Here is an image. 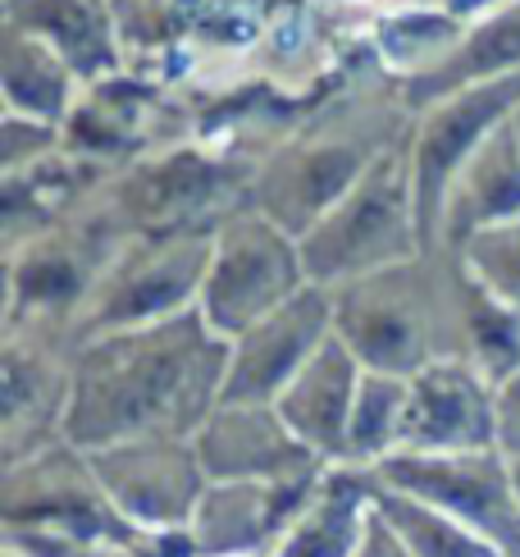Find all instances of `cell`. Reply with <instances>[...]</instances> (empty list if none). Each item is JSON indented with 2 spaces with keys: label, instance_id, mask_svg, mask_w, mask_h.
<instances>
[{
  "label": "cell",
  "instance_id": "obj_1",
  "mask_svg": "<svg viewBox=\"0 0 520 557\" xmlns=\"http://www.w3.org/2000/svg\"><path fill=\"white\" fill-rule=\"evenodd\" d=\"M228 357L233 343L201 311L87 338L74 361L64 444L91 453L151 434L193 438L224 403Z\"/></svg>",
  "mask_w": 520,
  "mask_h": 557
},
{
  "label": "cell",
  "instance_id": "obj_2",
  "mask_svg": "<svg viewBox=\"0 0 520 557\" xmlns=\"http://www.w3.org/2000/svg\"><path fill=\"white\" fill-rule=\"evenodd\" d=\"M411 128L416 110L401 78L388 74L366 41L347 74L301 114V124L256 160L247 201L301 238L357 188L374 160L407 143Z\"/></svg>",
  "mask_w": 520,
  "mask_h": 557
},
{
  "label": "cell",
  "instance_id": "obj_3",
  "mask_svg": "<svg viewBox=\"0 0 520 557\" xmlns=\"http://www.w3.org/2000/svg\"><path fill=\"white\" fill-rule=\"evenodd\" d=\"M329 293L334 334L366 370L411 380L424 366L466 361L470 270L457 247H424Z\"/></svg>",
  "mask_w": 520,
  "mask_h": 557
},
{
  "label": "cell",
  "instance_id": "obj_4",
  "mask_svg": "<svg viewBox=\"0 0 520 557\" xmlns=\"http://www.w3.org/2000/svg\"><path fill=\"white\" fill-rule=\"evenodd\" d=\"M5 557H101L141 540L106 498L83 448L51 444L0 467Z\"/></svg>",
  "mask_w": 520,
  "mask_h": 557
},
{
  "label": "cell",
  "instance_id": "obj_5",
  "mask_svg": "<svg viewBox=\"0 0 520 557\" xmlns=\"http://www.w3.org/2000/svg\"><path fill=\"white\" fill-rule=\"evenodd\" d=\"M251 193V165L220 147L187 137V143L160 147L114 170L91 206L110 220L120 238L137 234H170V228L220 224L238 211Z\"/></svg>",
  "mask_w": 520,
  "mask_h": 557
},
{
  "label": "cell",
  "instance_id": "obj_6",
  "mask_svg": "<svg viewBox=\"0 0 520 557\" xmlns=\"http://www.w3.org/2000/svg\"><path fill=\"white\" fill-rule=\"evenodd\" d=\"M407 143L393 147L384 160H374L357 188L297 238L311 284L343 288L351 278H366L374 270H388L424 251Z\"/></svg>",
  "mask_w": 520,
  "mask_h": 557
},
{
  "label": "cell",
  "instance_id": "obj_7",
  "mask_svg": "<svg viewBox=\"0 0 520 557\" xmlns=\"http://www.w3.org/2000/svg\"><path fill=\"white\" fill-rule=\"evenodd\" d=\"M215 228L220 224H193V228H170V234L124 238L110 265L101 270L91 297L83 301V311L74 315L78 347L101 334L141 330V324H160L183 311H197Z\"/></svg>",
  "mask_w": 520,
  "mask_h": 557
},
{
  "label": "cell",
  "instance_id": "obj_8",
  "mask_svg": "<svg viewBox=\"0 0 520 557\" xmlns=\"http://www.w3.org/2000/svg\"><path fill=\"white\" fill-rule=\"evenodd\" d=\"M306 284H311V274H306V261H301V243L265 211L243 201L215 228L197 311L220 338L233 343L251 324L274 315L278 307H288Z\"/></svg>",
  "mask_w": 520,
  "mask_h": 557
},
{
  "label": "cell",
  "instance_id": "obj_9",
  "mask_svg": "<svg viewBox=\"0 0 520 557\" xmlns=\"http://www.w3.org/2000/svg\"><path fill=\"white\" fill-rule=\"evenodd\" d=\"M120 234L91 206H74L55 224L5 247V324L23 320H64L74 324L83 301L97 288L101 270L120 251Z\"/></svg>",
  "mask_w": 520,
  "mask_h": 557
},
{
  "label": "cell",
  "instance_id": "obj_10",
  "mask_svg": "<svg viewBox=\"0 0 520 557\" xmlns=\"http://www.w3.org/2000/svg\"><path fill=\"white\" fill-rule=\"evenodd\" d=\"M78 334L64 320H23L0 334V467L64 438Z\"/></svg>",
  "mask_w": 520,
  "mask_h": 557
},
{
  "label": "cell",
  "instance_id": "obj_11",
  "mask_svg": "<svg viewBox=\"0 0 520 557\" xmlns=\"http://www.w3.org/2000/svg\"><path fill=\"white\" fill-rule=\"evenodd\" d=\"M520 106V74L447 91L416 114L411 128V183H416V220L420 247H443V201L457 170L498 133Z\"/></svg>",
  "mask_w": 520,
  "mask_h": 557
},
{
  "label": "cell",
  "instance_id": "obj_12",
  "mask_svg": "<svg viewBox=\"0 0 520 557\" xmlns=\"http://www.w3.org/2000/svg\"><path fill=\"white\" fill-rule=\"evenodd\" d=\"M370 471L388 490L438 507V512L488 535L507 557H520V494L511 480V461L498 448H470V453L397 448L384 461H374Z\"/></svg>",
  "mask_w": 520,
  "mask_h": 557
},
{
  "label": "cell",
  "instance_id": "obj_13",
  "mask_svg": "<svg viewBox=\"0 0 520 557\" xmlns=\"http://www.w3.org/2000/svg\"><path fill=\"white\" fill-rule=\"evenodd\" d=\"M106 498L114 503L133 530L141 535H164V530H187L210 475L197 457V444L183 434H151L124 438L110 448L87 453Z\"/></svg>",
  "mask_w": 520,
  "mask_h": 557
},
{
  "label": "cell",
  "instance_id": "obj_14",
  "mask_svg": "<svg viewBox=\"0 0 520 557\" xmlns=\"http://www.w3.org/2000/svg\"><path fill=\"white\" fill-rule=\"evenodd\" d=\"M329 338H334V293L306 284L288 307L233 338L224 403H278V393Z\"/></svg>",
  "mask_w": 520,
  "mask_h": 557
},
{
  "label": "cell",
  "instance_id": "obj_15",
  "mask_svg": "<svg viewBox=\"0 0 520 557\" xmlns=\"http://www.w3.org/2000/svg\"><path fill=\"white\" fill-rule=\"evenodd\" d=\"M324 471L301 480H274V484H260V480L210 484L193 521H187V540H193L197 557H270L278 535L293 525L306 498L315 494Z\"/></svg>",
  "mask_w": 520,
  "mask_h": 557
},
{
  "label": "cell",
  "instance_id": "obj_16",
  "mask_svg": "<svg viewBox=\"0 0 520 557\" xmlns=\"http://www.w3.org/2000/svg\"><path fill=\"white\" fill-rule=\"evenodd\" d=\"M407 453L498 448V388L470 361H438L411 375L401 444Z\"/></svg>",
  "mask_w": 520,
  "mask_h": 557
},
{
  "label": "cell",
  "instance_id": "obj_17",
  "mask_svg": "<svg viewBox=\"0 0 520 557\" xmlns=\"http://www.w3.org/2000/svg\"><path fill=\"white\" fill-rule=\"evenodd\" d=\"M197 457L210 484L224 480H301L324 471L329 461L315 457L301 438L288 430L274 403H220L215 416L193 434Z\"/></svg>",
  "mask_w": 520,
  "mask_h": 557
},
{
  "label": "cell",
  "instance_id": "obj_18",
  "mask_svg": "<svg viewBox=\"0 0 520 557\" xmlns=\"http://www.w3.org/2000/svg\"><path fill=\"white\" fill-rule=\"evenodd\" d=\"M366 366L351 357V347L334 334L320 352L297 370V380L278 393V416L306 448L324 461L347 457V425H351V403H357Z\"/></svg>",
  "mask_w": 520,
  "mask_h": 557
},
{
  "label": "cell",
  "instance_id": "obj_19",
  "mask_svg": "<svg viewBox=\"0 0 520 557\" xmlns=\"http://www.w3.org/2000/svg\"><path fill=\"white\" fill-rule=\"evenodd\" d=\"M374 512V471L357 461H329L324 480L270 557H357Z\"/></svg>",
  "mask_w": 520,
  "mask_h": 557
},
{
  "label": "cell",
  "instance_id": "obj_20",
  "mask_svg": "<svg viewBox=\"0 0 520 557\" xmlns=\"http://www.w3.org/2000/svg\"><path fill=\"white\" fill-rule=\"evenodd\" d=\"M5 23L60 51L83 83L128 69L110 0H5Z\"/></svg>",
  "mask_w": 520,
  "mask_h": 557
},
{
  "label": "cell",
  "instance_id": "obj_21",
  "mask_svg": "<svg viewBox=\"0 0 520 557\" xmlns=\"http://www.w3.org/2000/svg\"><path fill=\"white\" fill-rule=\"evenodd\" d=\"M520 220V143L511 120L457 170L443 201V247H466L493 224Z\"/></svg>",
  "mask_w": 520,
  "mask_h": 557
},
{
  "label": "cell",
  "instance_id": "obj_22",
  "mask_svg": "<svg viewBox=\"0 0 520 557\" xmlns=\"http://www.w3.org/2000/svg\"><path fill=\"white\" fill-rule=\"evenodd\" d=\"M507 74H520V0H507V5H498L493 14L475 18L453 55H447L438 69H430V74L401 78V91H407L411 110L420 114L424 106L447 97V91L493 83V78H507Z\"/></svg>",
  "mask_w": 520,
  "mask_h": 557
},
{
  "label": "cell",
  "instance_id": "obj_23",
  "mask_svg": "<svg viewBox=\"0 0 520 557\" xmlns=\"http://www.w3.org/2000/svg\"><path fill=\"white\" fill-rule=\"evenodd\" d=\"M83 87L87 83L60 51L0 23V97H5V114H28V120L64 128Z\"/></svg>",
  "mask_w": 520,
  "mask_h": 557
},
{
  "label": "cell",
  "instance_id": "obj_24",
  "mask_svg": "<svg viewBox=\"0 0 520 557\" xmlns=\"http://www.w3.org/2000/svg\"><path fill=\"white\" fill-rule=\"evenodd\" d=\"M470 23H461L447 10L430 5H393V10H374L370 23V46L384 60L388 74L397 78H420L438 69L447 55L461 46Z\"/></svg>",
  "mask_w": 520,
  "mask_h": 557
},
{
  "label": "cell",
  "instance_id": "obj_25",
  "mask_svg": "<svg viewBox=\"0 0 520 557\" xmlns=\"http://www.w3.org/2000/svg\"><path fill=\"white\" fill-rule=\"evenodd\" d=\"M201 10H206V0H110L128 69L156 74L174 51L193 46Z\"/></svg>",
  "mask_w": 520,
  "mask_h": 557
},
{
  "label": "cell",
  "instance_id": "obj_26",
  "mask_svg": "<svg viewBox=\"0 0 520 557\" xmlns=\"http://www.w3.org/2000/svg\"><path fill=\"white\" fill-rule=\"evenodd\" d=\"M374 507L393 521V530L411 544L416 557H507L488 535H480V530H470L466 521L447 517L411 494L388 490L380 475H374Z\"/></svg>",
  "mask_w": 520,
  "mask_h": 557
},
{
  "label": "cell",
  "instance_id": "obj_27",
  "mask_svg": "<svg viewBox=\"0 0 520 557\" xmlns=\"http://www.w3.org/2000/svg\"><path fill=\"white\" fill-rule=\"evenodd\" d=\"M407 393L411 380L401 375H380V370H366L357 403H351V425H347V457L357 467H374L388 453H397L401 444V416H407Z\"/></svg>",
  "mask_w": 520,
  "mask_h": 557
},
{
  "label": "cell",
  "instance_id": "obj_28",
  "mask_svg": "<svg viewBox=\"0 0 520 557\" xmlns=\"http://www.w3.org/2000/svg\"><path fill=\"white\" fill-rule=\"evenodd\" d=\"M466 361L498 388L520 375V311L498 301L488 288L470 278V311H466Z\"/></svg>",
  "mask_w": 520,
  "mask_h": 557
},
{
  "label": "cell",
  "instance_id": "obj_29",
  "mask_svg": "<svg viewBox=\"0 0 520 557\" xmlns=\"http://www.w3.org/2000/svg\"><path fill=\"white\" fill-rule=\"evenodd\" d=\"M461 261L480 288L520 311V220L493 224L461 247Z\"/></svg>",
  "mask_w": 520,
  "mask_h": 557
},
{
  "label": "cell",
  "instance_id": "obj_30",
  "mask_svg": "<svg viewBox=\"0 0 520 557\" xmlns=\"http://www.w3.org/2000/svg\"><path fill=\"white\" fill-rule=\"evenodd\" d=\"M64 151V128L28 114H0V174H18L37 160Z\"/></svg>",
  "mask_w": 520,
  "mask_h": 557
},
{
  "label": "cell",
  "instance_id": "obj_31",
  "mask_svg": "<svg viewBox=\"0 0 520 557\" xmlns=\"http://www.w3.org/2000/svg\"><path fill=\"white\" fill-rule=\"evenodd\" d=\"M498 453L520 461V375L498 384Z\"/></svg>",
  "mask_w": 520,
  "mask_h": 557
},
{
  "label": "cell",
  "instance_id": "obj_32",
  "mask_svg": "<svg viewBox=\"0 0 520 557\" xmlns=\"http://www.w3.org/2000/svg\"><path fill=\"white\" fill-rule=\"evenodd\" d=\"M357 557H416V553H411V544L393 530V521L380 512V507H374V512H370V525H366V540H361V548H357Z\"/></svg>",
  "mask_w": 520,
  "mask_h": 557
},
{
  "label": "cell",
  "instance_id": "obj_33",
  "mask_svg": "<svg viewBox=\"0 0 520 557\" xmlns=\"http://www.w3.org/2000/svg\"><path fill=\"white\" fill-rule=\"evenodd\" d=\"M511 480H516V494H520V461H511Z\"/></svg>",
  "mask_w": 520,
  "mask_h": 557
},
{
  "label": "cell",
  "instance_id": "obj_34",
  "mask_svg": "<svg viewBox=\"0 0 520 557\" xmlns=\"http://www.w3.org/2000/svg\"><path fill=\"white\" fill-rule=\"evenodd\" d=\"M511 128H516V143H520V106H516V114H511Z\"/></svg>",
  "mask_w": 520,
  "mask_h": 557
}]
</instances>
